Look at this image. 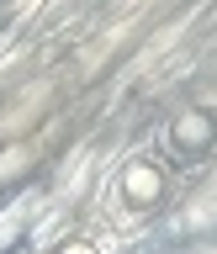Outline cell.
<instances>
[{
	"mask_svg": "<svg viewBox=\"0 0 217 254\" xmlns=\"http://www.w3.org/2000/svg\"><path fill=\"white\" fill-rule=\"evenodd\" d=\"M164 148H170V159L180 170H196V164H207V159L217 154V90L191 95L186 106L170 117Z\"/></svg>",
	"mask_w": 217,
	"mask_h": 254,
	"instance_id": "6da1fadb",
	"label": "cell"
}]
</instances>
